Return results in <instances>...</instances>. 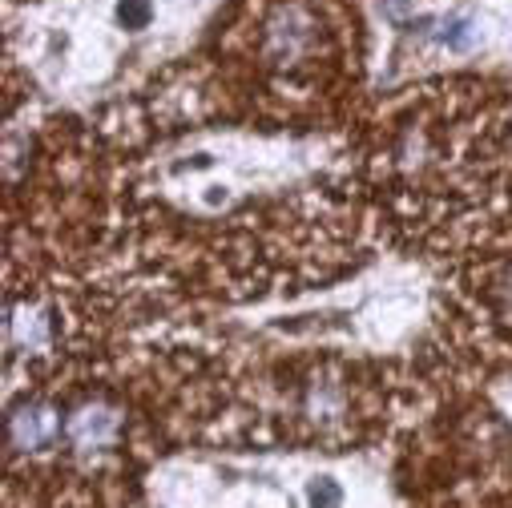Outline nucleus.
<instances>
[{"label": "nucleus", "instance_id": "1", "mask_svg": "<svg viewBox=\"0 0 512 508\" xmlns=\"http://www.w3.org/2000/svg\"><path fill=\"white\" fill-rule=\"evenodd\" d=\"M150 508H400L371 456H182L150 476Z\"/></svg>", "mask_w": 512, "mask_h": 508}, {"label": "nucleus", "instance_id": "2", "mask_svg": "<svg viewBox=\"0 0 512 508\" xmlns=\"http://www.w3.org/2000/svg\"><path fill=\"white\" fill-rule=\"evenodd\" d=\"M9 428H13V444H17V448H45V444L57 436L61 420H57L53 408L33 404V408H21Z\"/></svg>", "mask_w": 512, "mask_h": 508}, {"label": "nucleus", "instance_id": "3", "mask_svg": "<svg viewBox=\"0 0 512 508\" xmlns=\"http://www.w3.org/2000/svg\"><path fill=\"white\" fill-rule=\"evenodd\" d=\"M117 432V416L109 408H81L73 420H69V440L77 448H105Z\"/></svg>", "mask_w": 512, "mask_h": 508}, {"label": "nucleus", "instance_id": "4", "mask_svg": "<svg viewBox=\"0 0 512 508\" xmlns=\"http://www.w3.org/2000/svg\"><path fill=\"white\" fill-rule=\"evenodd\" d=\"M13 331L21 335V343H25V347H41V343H45V319H41L37 311H29V307L13 319Z\"/></svg>", "mask_w": 512, "mask_h": 508}, {"label": "nucleus", "instance_id": "5", "mask_svg": "<svg viewBox=\"0 0 512 508\" xmlns=\"http://www.w3.org/2000/svg\"><path fill=\"white\" fill-rule=\"evenodd\" d=\"M150 21V0H121V25L125 29H142Z\"/></svg>", "mask_w": 512, "mask_h": 508}]
</instances>
